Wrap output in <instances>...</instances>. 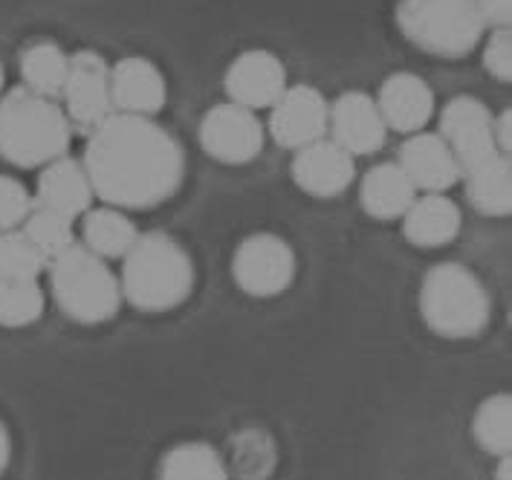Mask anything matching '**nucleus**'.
Instances as JSON below:
<instances>
[{
    "label": "nucleus",
    "instance_id": "f257e3e1",
    "mask_svg": "<svg viewBox=\"0 0 512 480\" xmlns=\"http://www.w3.org/2000/svg\"><path fill=\"white\" fill-rule=\"evenodd\" d=\"M81 165L93 194L125 212L168 203L186 180V154L154 116L110 113L90 131Z\"/></svg>",
    "mask_w": 512,
    "mask_h": 480
},
{
    "label": "nucleus",
    "instance_id": "f03ea898",
    "mask_svg": "<svg viewBox=\"0 0 512 480\" xmlns=\"http://www.w3.org/2000/svg\"><path fill=\"white\" fill-rule=\"evenodd\" d=\"M194 261L189 249L168 232H139L122 258V301L142 313H168L194 293Z\"/></svg>",
    "mask_w": 512,
    "mask_h": 480
},
{
    "label": "nucleus",
    "instance_id": "7ed1b4c3",
    "mask_svg": "<svg viewBox=\"0 0 512 480\" xmlns=\"http://www.w3.org/2000/svg\"><path fill=\"white\" fill-rule=\"evenodd\" d=\"M73 125L55 99L15 87L0 96V157L15 168H41L70 151Z\"/></svg>",
    "mask_w": 512,
    "mask_h": 480
},
{
    "label": "nucleus",
    "instance_id": "20e7f679",
    "mask_svg": "<svg viewBox=\"0 0 512 480\" xmlns=\"http://www.w3.org/2000/svg\"><path fill=\"white\" fill-rule=\"evenodd\" d=\"M420 316L443 339H475L489 324L492 301L484 281L458 261L434 264L420 284Z\"/></svg>",
    "mask_w": 512,
    "mask_h": 480
},
{
    "label": "nucleus",
    "instance_id": "39448f33",
    "mask_svg": "<svg viewBox=\"0 0 512 480\" xmlns=\"http://www.w3.org/2000/svg\"><path fill=\"white\" fill-rule=\"evenodd\" d=\"M50 290L58 310L76 324H105L122 307L119 275L105 258L93 255L79 240L47 261Z\"/></svg>",
    "mask_w": 512,
    "mask_h": 480
},
{
    "label": "nucleus",
    "instance_id": "423d86ee",
    "mask_svg": "<svg viewBox=\"0 0 512 480\" xmlns=\"http://www.w3.org/2000/svg\"><path fill=\"white\" fill-rule=\"evenodd\" d=\"M394 21L408 44L434 58H463L489 32L481 0H400Z\"/></svg>",
    "mask_w": 512,
    "mask_h": 480
},
{
    "label": "nucleus",
    "instance_id": "0eeeda50",
    "mask_svg": "<svg viewBox=\"0 0 512 480\" xmlns=\"http://www.w3.org/2000/svg\"><path fill=\"white\" fill-rule=\"evenodd\" d=\"M232 278L252 298H272L290 290L296 278V252L272 232H252L232 255Z\"/></svg>",
    "mask_w": 512,
    "mask_h": 480
},
{
    "label": "nucleus",
    "instance_id": "6e6552de",
    "mask_svg": "<svg viewBox=\"0 0 512 480\" xmlns=\"http://www.w3.org/2000/svg\"><path fill=\"white\" fill-rule=\"evenodd\" d=\"M200 148L220 165H246L258 160L267 142V128L255 110L223 102L209 107L197 128Z\"/></svg>",
    "mask_w": 512,
    "mask_h": 480
},
{
    "label": "nucleus",
    "instance_id": "1a4fd4ad",
    "mask_svg": "<svg viewBox=\"0 0 512 480\" xmlns=\"http://www.w3.org/2000/svg\"><path fill=\"white\" fill-rule=\"evenodd\" d=\"M440 131L443 142L455 154L460 165V180L463 174L481 168L484 162L504 157L498 154L495 134H492V110L475 99V96H455L440 107Z\"/></svg>",
    "mask_w": 512,
    "mask_h": 480
},
{
    "label": "nucleus",
    "instance_id": "9d476101",
    "mask_svg": "<svg viewBox=\"0 0 512 480\" xmlns=\"http://www.w3.org/2000/svg\"><path fill=\"white\" fill-rule=\"evenodd\" d=\"M64 113L70 125L93 131L113 113L110 102V64L96 50H79L70 55V70L61 90Z\"/></svg>",
    "mask_w": 512,
    "mask_h": 480
},
{
    "label": "nucleus",
    "instance_id": "9b49d317",
    "mask_svg": "<svg viewBox=\"0 0 512 480\" xmlns=\"http://www.w3.org/2000/svg\"><path fill=\"white\" fill-rule=\"evenodd\" d=\"M327 134L351 157H371L382 151L388 139V125L374 96L362 90H345L327 105Z\"/></svg>",
    "mask_w": 512,
    "mask_h": 480
},
{
    "label": "nucleus",
    "instance_id": "f8f14e48",
    "mask_svg": "<svg viewBox=\"0 0 512 480\" xmlns=\"http://www.w3.org/2000/svg\"><path fill=\"white\" fill-rule=\"evenodd\" d=\"M267 131L281 148H304L327 136V99L313 84H287L270 107Z\"/></svg>",
    "mask_w": 512,
    "mask_h": 480
},
{
    "label": "nucleus",
    "instance_id": "ddd939ff",
    "mask_svg": "<svg viewBox=\"0 0 512 480\" xmlns=\"http://www.w3.org/2000/svg\"><path fill=\"white\" fill-rule=\"evenodd\" d=\"M356 157H351L342 145L333 139H316L304 148H296V157L290 162V177L304 194L330 200L339 197L356 180Z\"/></svg>",
    "mask_w": 512,
    "mask_h": 480
},
{
    "label": "nucleus",
    "instance_id": "4468645a",
    "mask_svg": "<svg viewBox=\"0 0 512 480\" xmlns=\"http://www.w3.org/2000/svg\"><path fill=\"white\" fill-rule=\"evenodd\" d=\"M287 84V67L270 50H246L226 67L223 76L229 102L249 110H270Z\"/></svg>",
    "mask_w": 512,
    "mask_h": 480
},
{
    "label": "nucleus",
    "instance_id": "2eb2a0df",
    "mask_svg": "<svg viewBox=\"0 0 512 480\" xmlns=\"http://www.w3.org/2000/svg\"><path fill=\"white\" fill-rule=\"evenodd\" d=\"M113 113L157 116L168 102V84L162 70L145 55H125L110 67Z\"/></svg>",
    "mask_w": 512,
    "mask_h": 480
},
{
    "label": "nucleus",
    "instance_id": "dca6fc26",
    "mask_svg": "<svg viewBox=\"0 0 512 480\" xmlns=\"http://www.w3.org/2000/svg\"><path fill=\"white\" fill-rule=\"evenodd\" d=\"M397 162L408 174L411 186L423 194H446L460 183V165L440 134L417 131L405 136Z\"/></svg>",
    "mask_w": 512,
    "mask_h": 480
},
{
    "label": "nucleus",
    "instance_id": "f3484780",
    "mask_svg": "<svg viewBox=\"0 0 512 480\" xmlns=\"http://www.w3.org/2000/svg\"><path fill=\"white\" fill-rule=\"evenodd\" d=\"M377 107L388 125L397 134H417L426 131L434 116V90L429 81L414 73H394L379 84Z\"/></svg>",
    "mask_w": 512,
    "mask_h": 480
},
{
    "label": "nucleus",
    "instance_id": "a211bd4d",
    "mask_svg": "<svg viewBox=\"0 0 512 480\" xmlns=\"http://www.w3.org/2000/svg\"><path fill=\"white\" fill-rule=\"evenodd\" d=\"M93 186L84 171L81 160L73 157H58V160L41 165L38 186H35V206L64 214L70 220H79L81 214L93 206Z\"/></svg>",
    "mask_w": 512,
    "mask_h": 480
},
{
    "label": "nucleus",
    "instance_id": "6ab92c4d",
    "mask_svg": "<svg viewBox=\"0 0 512 480\" xmlns=\"http://www.w3.org/2000/svg\"><path fill=\"white\" fill-rule=\"evenodd\" d=\"M403 238L417 249H440L460 235L463 214L458 203L446 194H423L405 209Z\"/></svg>",
    "mask_w": 512,
    "mask_h": 480
},
{
    "label": "nucleus",
    "instance_id": "aec40b11",
    "mask_svg": "<svg viewBox=\"0 0 512 480\" xmlns=\"http://www.w3.org/2000/svg\"><path fill=\"white\" fill-rule=\"evenodd\" d=\"M414 197L417 188L411 186L400 162H379L365 171L359 183V206L374 220H400Z\"/></svg>",
    "mask_w": 512,
    "mask_h": 480
},
{
    "label": "nucleus",
    "instance_id": "412c9836",
    "mask_svg": "<svg viewBox=\"0 0 512 480\" xmlns=\"http://www.w3.org/2000/svg\"><path fill=\"white\" fill-rule=\"evenodd\" d=\"M136 238H139V229L125 209H113V206L93 209L90 206L81 214L79 243L105 261H122Z\"/></svg>",
    "mask_w": 512,
    "mask_h": 480
},
{
    "label": "nucleus",
    "instance_id": "4be33fe9",
    "mask_svg": "<svg viewBox=\"0 0 512 480\" xmlns=\"http://www.w3.org/2000/svg\"><path fill=\"white\" fill-rule=\"evenodd\" d=\"M466 200L478 214L507 217L512 212V162L510 157H495L481 168L463 174Z\"/></svg>",
    "mask_w": 512,
    "mask_h": 480
},
{
    "label": "nucleus",
    "instance_id": "5701e85b",
    "mask_svg": "<svg viewBox=\"0 0 512 480\" xmlns=\"http://www.w3.org/2000/svg\"><path fill=\"white\" fill-rule=\"evenodd\" d=\"M160 480H229V466L215 446L189 440L162 454Z\"/></svg>",
    "mask_w": 512,
    "mask_h": 480
},
{
    "label": "nucleus",
    "instance_id": "b1692460",
    "mask_svg": "<svg viewBox=\"0 0 512 480\" xmlns=\"http://www.w3.org/2000/svg\"><path fill=\"white\" fill-rule=\"evenodd\" d=\"M70 70V55L64 53L55 41H35L21 53V76L24 87L47 96V99H61L64 81Z\"/></svg>",
    "mask_w": 512,
    "mask_h": 480
},
{
    "label": "nucleus",
    "instance_id": "393cba45",
    "mask_svg": "<svg viewBox=\"0 0 512 480\" xmlns=\"http://www.w3.org/2000/svg\"><path fill=\"white\" fill-rule=\"evenodd\" d=\"M472 437L478 449L492 457H504L512 452V397L510 394H492L486 397L475 417H472Z\"/></svg>",
    "mask_w": 512,
    "mask_h": 480
},
{
    "label": "nucleus",
    "instance_id": "a878e982",
    "mask_svg": "<svg viewBox=\"0 0 512 480\" xmlns=\"http://www.w3.org/2000/svg\"><path fill=\"white\" fill-rule=\"evenodd\" d=\"M44 290L38 278H0V327H29L44 313Z\"/></svg>",
    "mask_w": 512,
    "mask_h": 480
},
{
    "label": "nucleus",
    "instance_id": "bb28decb",
    "mask_svg": "<svg viewBox=\"0 0 512 480\" xmlns=\"http://www.w3.org/2000/svg\"><path fill=\"white\" fill-rule=\"evenodd\" d=\"M24 238L41 252L44 261L55 258L58 252H64L67 246L76 243V232H73V220L64 214L32 206V212L27 214V220L21 223Z\"/></svg>",
    "mask_w": 512,
    "mask_h": 480
},
{
    "label": "nucleus",
    "instance_id": "cd10ccee",
    "mask_svg": "<svg viewBox=\"0 0 512 480\" xmlns=\"http://www.w3.org/2000/svg\"><path fill=\"white\" fill-rule=\"evenodd\" d=\"M44 269L47 261L21 229L0 232V278H38Z\"/></svg>",
    "mask_w": 512,
    "mask_h": 480
},
{
    "label": "nucleus",
    "instance_id": "c85d7f7f",
    "mask_svg": "<svg viewBox=\"0 0 512 480\" xmlns=\"http://www.w3.org/2000/svg\"><path fill=\"white\" fill-rule=\"evenodd\" d=\"M272 463H275V449H272L270 437L261 431H246L235 440V452H232V466L243 480H261L270 475Z\"/></svg>",
    "mask_w": 512,
    "mask_h": 480
},
{
    "label": "nucleus",
    "instance_id": "c756f323",
    "mask_svg": "<svg viewBox=\"0 0 512 480\" xmlns=\"http://www.w3.org/2000/svg\"><path fill=\"white\" fill-rule=\"evenodd\" d=\"M35 200L27 191V186L9 174H0V232L21 229V223L32 212Z\"/></svg>",
    "mask_w": 512,
    "mask_h": 480
},
{
    "label": "nucleus",
    "instance_id": "7c9ffc66",
    "mask_svg": "<svg viewBox=\"0 0 512 480\" xmlns=\"http://www.w3.org/2000/svg\"><path fill=\"white\" fill-rule=\"evenodd\" d=\"M484 67L486 73L501 84L512 81V29H489L484 44Z\"/></svg>",
    "mask_w": 512,
    "mask_h": 480
},
{
    "label": "nucleus",
    "instance_id": "2f4dec72",
    "mask_svg": "<svg viewBox=\"0 0 512 480\" xmlns=\"http://www.w3.org/2000/svg\"><path fill=\"white\" fill-rule=\"evenodd\" d=\"M486 29H501L512 24V0H481Z\"/></svg>",
    "mask_w": 512,
    "mask_h": 480
},
{
    "label": "nucleus",
    "instance_id": "473e14b6",
    "mask_svg": "<svg viewBox=\"0 0 512 480\" xmlns=\"http://www.w3.org/2000/svg\"><path fill=\"white\" fill-rule=\"evenodd\" d=\"M492 134H495V145H498V154L510 157L512 151V110H501L498 116H492Z\"/></svg>",
    "mask_w": 512,
    "mask_h": 480
},
{
    "label": "nucleus",
    "instance_id": "72a5a7b5",
    "mask_svg": "<svg viewBox=\"0 0 512 480\" xmlns=\"http://www.w3.org/2000/svg\"><path fill=\"white\" fill-rule=\"evenodd\" d=\"M9 457H12V437H9V428L0 420V475L6 472L9 466Z\"/></svg>",
    "mask_w": 512,
    "mask_h": 480
},
{
    "label": "nucleus",
    "instance_id": "f704fd0d",
    "mask_svg": "<svg viewBox=\"0 0 512 480\" xmlns=\"http://www.w3.org/2000/svg\"><path fill=\"white\" fill-rule=\"evenodd\" d=\"M495 480H512V457L510 454L498 457V463H495Z\"/></svg>",
    "mask_w": 512,
    "mask_h": 480
},
{
    "label": "nucleus",
    "instance_id": "c9c22d12",
    "mask_svg": "<svg viewBox=\"0 0 512 480\" xmlns=\"http://www.w3.org/2000/svg\"><path fill=\"white\" fill-rule=\"evenodd\" d=\"M3 84H6V70H3V61H0V93H3Z\"/></svg>",
    "mask_w": 512,
    "mask_h": 480
}]
</instances>
